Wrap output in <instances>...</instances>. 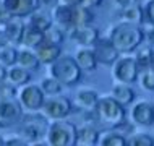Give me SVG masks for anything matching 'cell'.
I'll use <instances>...</instances> for the list:
<instances>
[{
  "mask_svg": "<svg viewBox=\"0 0 154 146\" xmlns=\"http://www.w3.org/2000/svg\"><path fill=\"white\" fill-rule=\"evenodd\" d=\"M23 117V107L18 99H0V128H10L20 123Z\"/></svg>",
  "mask_w": 154,
  "mask_h": 146,
  "instance_id": "9",
  "label": "cell"
},
{
  "mask_svg": "<svg viewBox=\"0 0 154 146\" xmlns=\"http://www.w3.org/2000/svg\"><path fill=\"white\" fill-rule=\"evenodd\" d=\"M102 2H104V0H83V5L93 10V8L99 7V5H102Z\"/></svg>",
  "mask_w": 154,
  "mask_h": 146,
  "instance_id": "41",
  "label": "cell"
},
{
  "mask_svg": "<svg viewBox=\"0 0 154 146\" xmlns=\"http://www.w3.org/2000/svg\"><path fill=\"white\" fill-rule=\"evenodd\" d=\"M143 31H144V39L148 41L149 47L154 49V26L152 24H148V28H144Z\"/></svg>",
  "mask_w": 154,
  "mask_h": 146,
  "instance_id": "38",
  "label": "cell"
},
{
  "mask_svg": "<svg viewBox=\"0 0 154 146\" xmlns=\"http://www.w3.org/2000/svg\"><path fill=\"white\" fill-rule=\"evenodd\" d=\"M99 136H101L99 130L94 127V125H91V123H85L83 127L78 128V144L97 146Z\"/></svg>",
  "mask_w": 154,
  "mask_h": 146,
  "instance_id": "22",
  "label": "cell"
},
{
  "mask_svg": "<svg viewBox=\"0 0 154 146\" xmlns=\"http://www.w3.org/2000/svg\"><path fill=\"white\" fill-rule=\"evenodd\" d=\"M144 16H146L148 23L154 26V0H149L146 8H144Z\"/></svg>",
  "mask_w": 154,
  "mask_h": 146,
  "instance_id": "36",
  "label": "cell"
},
{
  "mask_svg": "<svg viewBox=\"0 0 154 146\" xmlns=\"http://www.w3.org/2000/svg\"><path fill=\"white\" fill-rule=\"evenodd\" d=\"M65 41V31L55 24H52L47 31L44 33V42L54 44V45H60Z\"/></svg>",
  "mask_w": 154,
  "mask_h": 146,
  "instance_id": "30",
  "label": "cell"
},
{
  "mask_svg": "<svg viewBox=\"0 0 154 146\" xmlns=\"http://www.w3.org/2000/svg\"><path fill=\"white\" fill-rule=\"evenodd\" d=\"M0 146H5V138L2 135H0Z\"/></svg>",
  "mask_w": 154,
  "mask_h": 146,
  "instance_id": "46",
  "label": "cell"
},
{
  "mask_svg": "<svg viewBox=\"0 0 154 146\" xmlns=\"http://www.w3.org/2000/svg\"><path fill=\"white\" fill-rule=\"evenodd\" d=\"M127 146H154V138L148 133H135L127 138Z\"/></svg>",
  "mask_w": 154,
  "mask_h": 146,
  "instance_id": "32",
  "label": "cell"
},
{
  "mask_svg": "<svg viewBox=\"0 0 154 146\" xmlns=\"http://www.w3.org/2000/svg\"><path fill=\"white\" fill-rule=\"evenodd\" d=\"M41 89H42V93L45 96H59L62 93V89H63V86L60 85L59 81L55 80V78L52 76H47L44 78L42 81H41Z\"/></svg>",
  "mask_w": 154,
  "mask_h": 146,
  "instance_id": "31",
  "label": "cell"
},
{
  "mask_svg": "<svg viewBox=\"0 0 154 146\" xmlns=\"http://www.w3.org/2000/svg\"><path fill=\"white\" fill-rule=\"evenodd\" d=\"M34 54H36L37 60H39V64L51 65V64H54V62L62 55V49H60V45L42 42L37 49H34Z\"/></svg>",
  "mask_w": 154,
  "mask_h": 146,
  "instance_id": "15",
  "label": "cell"
},
{
  "mask_svg": "<svg viewBox=\"0 0 154 146\" xmlns=\"http://www.w3.org/2000/svg\"><path fill=\"white\" fill-rule=\"evenodd\" d=\"M72 16H73V7L59 3L52 11V21L55 23V26L62 29H72Z\"/></svg>",
  "mask_w": 154,
  "mask_h": 146,
  "instance_id": "17",
  "label": "cell"
},
{
  "mask_svg": "<svg viewBox=\"0 0 154 146\" xmlns=\"http://www.w3.org/2000/svg\"><path fill=\"white\" fill-rule=\"evenodd\" d=\"M28 18H29L28 26L34 28V29H37V31H41V33H45L54 24L52 15L47 13V11H44V10H41V8H37L34 13H31Z\"/></svg>",
  "mask_w": 154,
  "mask_h": 146,
  "instance_id": "21",
  "label": "cell"
},
{
  "mask_svg": "<svg viewBox=\"0 0 154 146\" xmlns=\"http://www.w3.org/2000/svg\"><path fill=\"white\" fill-rule=\"evenodd\" d=\"M93 114L96 122L102 123L109 130H115L125 123V107H122L110 96L99 98L97 106H96Z\"/></svg>",
  "mask_w": 154,
  "mask_h": 146,
  "instance_id": "2",
  "label": "cell"
},
{
  "mask_svg": "<svg viewBox=\"0 0 154 146\" xmlns=\"http://www.w3.org/2000/svg\"><path fill=\"white\" fill-rule=\"evenodd\" d=\"M94 21L93 10L85 5L73 7V16H72V28H81V26H91Z\"/></svg>",
  "mask_w": 154,
  "mask_h": 146,
  "instance_id": "20",
  "label": "cell"
},
{
  "mask_svg": "<svg viewBox=\"0 0 154 146\" xmlns=\"http://www.w3.org/2000/svg\"><path fill=\"white\" fill-rule=\"evenodd\" d=\"M16 65L21 67V68L28 70V72H32V70L39 68V60H37L34 51H29V49H21L18 51V57H16Z\"/></svg>",
  "mask_w": 154,
  "mask_h": 146,
  "instance_id": "25",
  "label": "cell"
},
{
  "mask_svg": "<svg viewBox=\"0 0 154 146\" xmlns=\"http://www.w3.org/2000/svg\"><path fill=\"white\" fill-rule=\"evenodd\" d=\"M76 146H85V144H76Z\"/></svg>",
  "mask_w": 154,
  "mask_h": 146,
  "instance_id": "48",
  "label": "cell"
},
{
  "mask_svg": "<svg viewBox=\"0 0 154 146\" xmlns=\"http://www.w3.org/2000/svg\"><path fill=\"white\" fill-rule=\"evenodd\" d=\"M99 96L94 89H89V88H85V89H80L76 93V104L80 109H83L85 112H94L96 106H97Z\"/></svg>",
  "mask_w": 154,
  "mask_h": 146,
  "instance_id": "18",
  "label": "cell"
},
{
  "mask_svg": "<svg viewBox=\"0 0 154 146\" xmlns=\"http://www.w3.org/2000/svg\"><path fill=\"white\" fill-rule=\"evenodd\" d=\"M24 28H26V24L23 23L21 18H13L10 23H7L5 26L2 28V31L5 33L8 44L13 45V47H16V45H21Z\"/></svg>",
  "mask_w": 154,
  "mask_h": 146,
  "instance_id": "14",
  "label": "cell"
},
{
  "mask_svg": "<svg viewBox=\"0 0 154 146\" xmlns=\"http://www.w3.org/2000/svg\"><path fill=\"white\" fill-rule=\"evenodd\" d=\"M49 125H51L49 120L37 112L23 114L21 120H20V136L28 144L42 141V138H45V135H47Z\"/></svg>",
  "mask_w": 154,
  "mask_h": 146,
  "instance_id": "4",
  "label": "cell"
},
{
  "mask_svg": "<svg viewBox=\"0 0 154 146\" xmlns=\"http://www.w3.org/2000/svg\"><path fill=\"white\" fill-rule=\"evenodd\" d=\"M44 42V33L37 31V29L31 28L26 24L23 33V39H21V45H24V49H29V51H34L41 44Z\"/></svg>",
  "mask_w": 154,
  "mask_h": 146,
  "instance_id": "24",
  "label": "cell"
},
{
  "mask_svg": "<svg viewBox=\"0 0 154 146\" xmlns=\"http://www.w3.org/2000/svg\"><path fill=\"white\" fill-rule=\"evenodd\" d=\"M109 41L119 54H130L144 42V31L141 26L122 21L112 28Z\"/></svg>",
  "mask_w": 154,
  "mask_h": 146,
  "instance_id": "1",
  "label": "cell"
},
{
  "mask_svg": "<svg viewBox=\"0 0 154 146\" xmlns=\"http://www.w3.org/2000/svg\"><path fill=\"white\" fill-rule=\"evenodd\" d=\"M122 18H123V23L141 26V24L144 23V10H143V7H140V3H136V5H133V7L123 8Z\"/></svg>",
  "mask_w": 154,
  "mask_h": 146,
  "instance_id": "26",
  "label": "cell"
},
{
  "mask_svg": "<svg viewBox=\"0 0 154 146\" xmlns=\"http://www.w3.org/2000/svg\"><path fill=\"white\" fill-rule=\"evenodd\" d=\"M39 2V7H44V8H55L57 5L60 3V0H37Z\"/></svg>",
  "mask_w": 154,
  "mask_h": 146,
  "instance_id": "39",
  "label": "cell"
},
{
  "mask_svg": "<svg viewBox=\"0 0 154 146\" xmlns=\"http://www.w3.org/2000/svg\"><path fill=\"white\" fill-rule=\"evenodd\" d=\"M151 68L154 70V49H152V65H151Z\"/></svg>",
  "mask_w": 154,
  "mask_h": 146,
  "instance_id": "47",
  "label": "cell"
},
{
  "mask_svg": "<svg viewBox=\"0 0 154 146\" xmlns=\"http://www.w3.org/2000/svg\"><path fill=\"white\" fill-rule=\"evenodd\" d=\"M5 146H29L21 136H10L5 138Z\"/></svg>",
  "mask_w": 154,
  "mask_h": 146,
  "instance_id": "37",
  "label": "cell"
},
{
  "mask_svg": "<svg viewBox=\"0 0 154 146\" xmlns=\"http://www.w3.org/2000/svg\"><path fill=\"white\" fill-rule=\"evenodd\" d=\"M60 3L68 7H76V5H83V0H60Z\"/></svg>",
  "mask_w": 154,
  "mask_h": 146,
  "instance_id": "42",
  "label": "cell"
},
{
  "mask_svg": "<svg viewBox=\"0 0 154 146\" xmlns=\"http://www.w3.org/2000/svg\"><path fill=\"white\" fill-rule=\"evenodd\" d=\"M29 146H49V144L44 143V141H37V143H31Z\"/></svg>",
  "mask_w": 154,
  "mask_h": 146,
  "instance_id": "45",
  "label": "cell"
},
{
  "mask_svg": "<svg viewBox=\"0 0 154 146\" xmlns=\"http://www.w3.org/2000/svg\"><path fill=\"white\" fill-rule=\"evenodd\" d=\"M97 146H127V138L122 133H119L115 130H109L99 136Z\"/></svg>",
  "mask_w": 154,
  "mask_h": 146,
  "instance_id": "27",
  "label": "cell"
},
{
  "mask_svg": "<svg viewBox=\"0 0 154 146\" xmlns=\"http://www.w3.org/2000/svg\"><path fill=\"white\" fill-rule=\"evenodd\" d=\"M7 72H8V68L0 64V83H2V81H7Z\"/></svg>",
  "mask_w": 154,
  "mask_h": 146,
  "instance_id": "43",
  "label": "cell"
},
{
  "mask_svg": "<svg viewBox=\"0 0 154 146\" xmlns=\"http://www.w3.org/2000/svg\"><path fill=\"white\" fill-rule=\"evenodd\" d=\"M131 120L140 127H152L154 125V106L148 101L135 102L131 107Z\"/></svg>",
  "mask_w": 154,
  "mask_h": 146,
  "instance_id": "12",
  "label": "cell"
},
{
  "mask_svg": "<svg viewBox=\"0 0 154 146\" xmlns=\"http://www.w3.org/2000/svg\"><path fill=\"white\" fill-rule=\"evenodd\" d=\"M16 57H18V49L13 45H5L0 49V64L7 68L16 65Z\"/></svg>",
  "mask_w": 154,
  "mask_h": 146,
  "instance_id": "29",
  "label": "cell"
},
{
  "mask_svg": "<svg viewBox=\"0 0 154 146\" xmlns=\"http://www.w3.org/2000/svg\"><path fill=\"white\" fill-rule=\"evenodd\" d=\"M112 75H114L117 83L130 86L138 81L140 70L136 67V62L133 57H122L112 65Z\"/></svg>",
  "mask_w": 154,
  "mask_h": 146,
  "instance_id": "7",
  "label": "cell"
},
{
  "mask_svg": "<svg viewBox=\"0 0 154 146\" xmlns=\"http://www.w3.org/2000/svg\"><path fill=\"white\" fill-rule=\"evenodd\" d=\"M73 58L78 64L81 72H94V70L97 68V60H96V57H94L93 49H89V47L78 49L76 55H75Z\"/></svg>",
  "mask_w": 154,
  "mask_h": 146,
  "instance_id": "19",
  "label": "cell"
},
{
  "mask_svg": "<svg viewBox=\"0 0 154 146\" xmlns=\"http://www.w3.org/2000/svg\"><path fill=\"white\" fill-rule=\"evenodd\" d=\"M93 52L94 57L97 60V65H114L115 62L119 60L120 54L117 52V49L112 45V42L109 39H104V37H99L96 41V44L93 45Z\"/></svg>",
  "mask_w": 154,
  "mask_h": 146,
  "instance_id": "10",
  "label": "cell"
},
{
  "mask_svg": "<svg viewBox=\"0 0 154 146\" xmlns=\"http://www.w3.org/2000/svg\"><path fill=\"white\" fill-rule=\"evenodd\" d=\"M16 99H18L20 106L23 109H26L29 112H37L42 109V106L45 102V94L37 85H26V86L20 88Z\"/></svg>",
  "mask_w": 154,
  "mask_h": 146,
  "instance_id": "8",
  "label": "cell"
},
{
  "mask_svg": "<svg viewBox=\"0 0 154 146\" xmlns=\"http://www.w3.org/2000/svg\"><path fill=\"white\" fill-rule=\"evenodd\" d=\"M11 20H13V15H11L10 11H8L7 8L2 5V2H0V24H2V26H5V24L10 23Z\"/></svg>",
  "mask_w": 154,
  "mask_h": 146,
  "instance_id": "35",
  "label": "cell"
},
{
  "mask_svg": "<svg viewBox=\"0 0 154 146\" xmlns=\"http://www.w3.org/2000/svg\"><path fill=\"white\" fill-rule=\"evenodd\" d=\"M72 101L65 96H51V98H45V102L42 106V114L47 120H65L66 117L72 114Z\"/></svg>",
  "mask_w": 154,
  "mask_h": 146,
  "instance_id": "6",
  "label": "cell"
},
{
  "mask_svg": "<svg viewBox=\"0 0 154 146\" xmlns=\"http://www.w3.org/2000/svg\"><path fill=\"white\" fill-rule=\"evenodd\" d=\"M133 58H135L136 67H138L140 72L149 70V68H151V65H152V49L149 47V45H146V47L140 49Z\"/></svg>",
  "mask_w": 154,
  "mask_h": 146,
  "instance_id": "28",
  "label": "cell"
},
{
  "mask_svg": "<svg viewBox=\"0 0 154 146\" xmlns=\"http://www.w3.org/2000/svg\"><path fill=\"white\" fill-rule=\"evenodd\" d=\"M49 73L62 86H66V88L76 86L83 78V72L75 62V58L70 55H60L54 64L49 65Z\"/></svg>",
  "mask_w": 154,
  "mask_h": 146,
  "instance_id": "3",
  "label": "cell"
},
{
  "mask_svg": "<svg viewBox=\"0 0 154 146\" xmlns=\"http://www.w3.org/2000/svg\"><path fill=\"white\" fill-rule=\"evenodd\" d=\"M110 98L115 99L122 107H127V106H131L133 104V101H135V98H136V93L131 86L117 83V85H114V88H112V91H110Z\"/></svg>",
  "mask_w": 154,
  "mask_h": 146,
  "instance_id": "16",
  "label": "cell"
},
{
  "mask_svg": "<svg viewBox=\"0 0 154 146\" xmlns=\"http://www.w3.org/2000/svg\"><path fill=\"white\" fill-rule=\"evenodd\" d=\"M140 80V85L148 91H154V70L149 68V70H144L141 72V76H138Z\"/></svg>",
  "mask_w": 154,
  "mask_h": 146,
  "instance_id": "33",
  "label": "cell"
},
{
  "mask_svg": "<svg viewBox=\"0 0 154 146\" xmlns=\"http://www.w3.org/2000/svg\"><path fill=\"white\" fill-rule=\"evenodd\" d=\"M140 0H115V3H117V5L122 8H128V7H133V5H136V3H138Z\"/></svg>",
  "mask_w": 154,
  "mask_h": 146,
  "instance_id": "40",
  "label": "cell"
},
{
  "mask_svg": "<svg viewBox=\"0 0 154 146\" xmlns=\"http://www.w3.org/2000/svg\"><path fill=\"white\" fill-rule=\"evenodd\" d=\"M70 37L81 47H93L96 41L99 39V31L97 28L91 26H81V28H72L70 29Z\"/></svg>",
  "mask_w": 154,
  "mask_h": 146,
  "instance_id": "13",
  "label": "cell"
},
{
  "mask_svg": "<svg viewBox=\"0 0 154 146\" xmlns=\"http://www.w3.org/2000/svg\"><path fill=\"white\" fill-rule=\"evenodd\" d=\"M45 143L49 146H76L78 127L68 120H55L49 125Z\"/></svg>",
  "mask_w": 154,
  "mask_h": 146,
  "instance_id": "5",
  "label": "cell"
},
{
  "mask_svg": "<svg viewBox=\"0 0 154 146\" xmlns=\"http://www.w3.org/2000/svg\"><path fill=\"white\" fill-rule=\"evenodd\" d=\"M5 45H10L8 44V41H7V36H5V33L0 29V49L2 47H5Z\"/></svg>",
  "mask_w": 154,
  "mask_h": 146,
  "instance_id": "44",
  "label": "cell"
},
{
  "mask_svg": "<svg viewBox=\"0 0 154 146\" xmlns=\"http://www.w3.org/2000/svg\"><path fill=\"white\" fill-rule=\"evenodd\" d=\"M18 91L13 85H10L8 81L0 83V99H16Z\"/></svg>",
  "mask_w": 154,
  "mask_h": 146,
  "instance_id": "34",
  "label": "cell"
},
{
  "mask_svg": "<svg viewBox=\"0 0 154 146\" xmlns=\"http://www.w3.org/2000/svg\"><path fill=\"white\" fill-rule=\"evenodd\" d=\"M2 5L13 15V18H26L39 8L37 0H0Z\"/></svg>",
  "mask_w": 154,
  "mask_h": 146,
  "instance_id": "11",
  "label": "cell"
},
{
  "mask_svg": "<svg viewBox=\"0 0 154 146\" xmlns=\"http://www.w3.org/2000/svg\"><path fill=\"white\" fill-rule=\"evenodd\" d=\"M7 81L10 85H13L15 88H21V86H26L28 83L31 81V73L28 70L21 68V67L15 65V67H10L7 72Z\"/></svg>",
  "mask_w": 154,
  "mask_h": 146,
  "instance_id": "23",
  "label": "cell"
}]
</instances>
